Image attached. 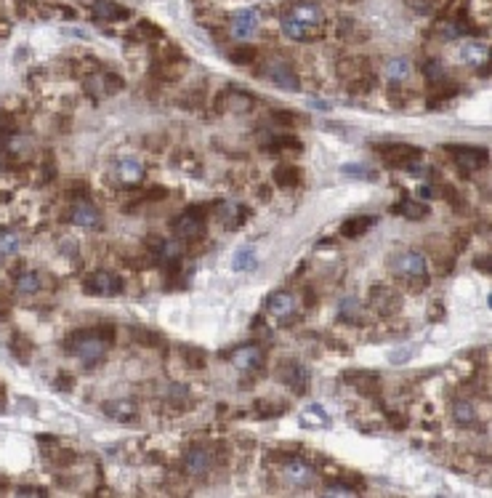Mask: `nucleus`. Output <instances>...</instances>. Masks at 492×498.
<instances>
[{
	"label": "nucleus",
	"instance_id": "obj_1",
	"mask_svg": "<svg viewBox=\"0 0 492 498\" xmlns=\"http://www.w3.org/2000/svg\"><path fill=\"white\" fill-rule=\"evenodd\" d=\"M280 27L290 40L311 43L325 35V11L311 0H298V3H290L282 9Z\"/></svg>",
	"mask_w": 492,
	"mask_h": 498
},
{
	"label": "nucleus",
	"instance_id": "obj_2",
	"mask_svg": "<svg viewBox=\"0 0 492 498\" xmlns=\"http://www.w3.org/2000/svg\"><path fill=\"white\" fill-rule=\"evenodd\" d=\"M110 341H112V328L110 331H107V328H98V331H77L67 339V349L75 354L83 366L91 368L104 360Z\"/></svg>",
	"mask_w": 492,
	"mask_h": 498
},
{
	"label": "nucleus",
	"instance_id": "obj_3",
	"mask_svg": "<svg viewBox=\"0 0 492 498\" xmlns=\"http://www.w3.org/2000/svg\"><path fill=\"white\" fill-rule=\"evenodd\" d=\"M391 266L402 280H418L421 285H428V264L421 251H405V254L394 256Z\"/></svg>",
	"mask_w": 492,
	"mask_h": 498
},
{
	"label": "nucleus",
	"instance_id": "obj_4",
	"mask_svg": "<svg viewBox=\"0 0 492 498\" xmlns=\"http://www.w3.org/2000/svg\"><path fill=\"white\" fill-rule=\"evenodd\" d=\"M83 290L91 293V296H120L122 293V280L115 272H93L83 280Z\"/></svg>",
	"mask_w": 492,
	"mask_h": 498
},
{
	"label": "nucleus",
	"instance_id": "obj_5",
	"mask_svg": "<svg viewBox=\"0 0 492 498\" xmlns=\"http://www.w3.org/2000/svg\"><path fill=\"white\" fill-rule=\"evenodd\" d=\"M381 160L391 168H413L421 160V149L410 145H386L381 147Z\"/></svg>",
	"mask_w": 492,
	"mask_h": 498
},
{
	"label": "nucleus",
	"instance_id": "obj_6",
	"mask_svg": "<svg viewBox=\"0 0 492 498\" xmlns=\"http://www.w3.org/2000/svg\"><path fill=\"white\" fill-rule=\"evenodd\" d=\"M173 234L178 240H200L205 234V216H200V210H184L173 222Z\"/></svg>",
	"mask_w": 492,
	"mask_h": 498
},
{
	"label": "nucleus",
	"instance_id": "obj_7",
	"mask_svg": "<svg viewBox=\"0 0 492 498\" xmlns=\"http://www.w3.org/2000/svg\"><path fill=\"white\" fill-rule=\"evenodd\" d=\"M450 157L458 163V168L463 171H479L490 163V155H487V149H481V147H447Z\"/></svg>",
	"mask_w": 492,
	"mask_h": 498
},
{
	"label": "nucleus",
	"instance_id": "obj_8",
	"mask_svg": "<svg viewBox=\"0 0 492 498\" xmlns=\"http://www.w3.org/2000/svg\"><path fill=\"white\" fill-rule=\"evenodd\" d=\"M263 75L272 80L277 89H282V91H298L301 89V78L295 75V69L287 64V62H280V59H277V62H269Z\"/></svg>",
	"mask_w": 492,
	"mask_h": 498
},
{
	"label": "nucleus",
	"instance_id": "obj_9",
	"mask_svg": "<svg viewBox=\"0 0 492 498\" xmlns=\"http://www.w3.org/2000/svg\"><path fill=\"white\" fill-rule=\"evenodd\" d=\"M282 472H285V477H287V482L295 487H309V485H314V480H317L314 466H309L304 458H287Z\"/></svg>",
	"mask_w": 492,
	"mask_h": 498
},
{
	"label": "nucleus",
	"instance_id": "obj_10",
	"mask_svg": "<svg viewBox=\"0 0 492 498\" xmlns=\"http://www.w3.org/2000/svg\"><path fill=\"white\" fill-rule=\"evenodd\" d=\"M258 22H261L258 11H253V9H240V11L231 16V35L240 38V40H248V38L256 35Z\"/></svg>",
	"mask_w": 492,
	"mask_h": 498
},
{
	"label": "nucleus",
	"instance_id": "obj_11",
	"mask_svg": "<svg viewBox=\"0 0 492 498\" xmlns=\"http://www.w3.org/2000/svg\"><path fill=\"white\" fill-rule=\"evenodd\" d=\"M231 366L240 370H256L263 366V349L258 344H245L231 352Z\"/></svg>",
	"mask_w": 492,
	"mask_h": 498
},
{
	"label": "nucleus",
	"instance_id": "obj_12",
	"mask_svg": "<svg viewBox=\"0 0 492 498\" xmlns=\"http://www.w3.org/2000/svg\"><path fill=\"white\" fill-rule=\"evenodd\" d=\"M295 307H298V301H295L290 290H277V293H272L266 299V312L272 315L274 320H287L295 312Z\"/></svg>",
	"mask_w": 492,
	"mask_h": 498
},
{
	"label": "nucleus",
	"instance_id": "obj_13",
	"mask_svg": "<svg viewBox=\"0 0 492 498\" xmlns=\"http://www.w3.org/2000/svg\"><path fill=\"white\" fill-rule=\"evenodd\" d=\"M91 13H93V19L96 22H125L128 16H131V11L128 9H122V6H118V3H112V0H96L93 3V9H91Z\"/></svg>",
	"mask_w": 492,
	"mask_h": 498
},
{
	"label": "nucleus",
	"instance_id": "obj_14",
	"mask_svg": "<svg viewBox=\"0 0 492 498\" xmlns=\"http://www.w3.org/2000/svg\"><path fill=\"white\" fill-rule=\"evenodd\" d=\"M69 219H72V224H77V227L93 230V227L101 224V213H98V208L93 205V203L83 200V203H75V205H72V210H69Z\"/></svg>",
	"mask_w": 492,
	"mask_h": 498
},
{
	"label": "nucleus",
	"instance_id": "obj_15",
	"mask_svg": "<svg viewBox=\"0 0 492 498\" xmlns=\"http://www.w3.org/2000/svg\"><path fill=\"white\" fill-rule=\"evenodd\" d=\"M280 378L298 395H304L309 387V370L301 363H285V368L280 370Z\"/></svg>",
	"mask_w": 492,
	"mask_h": 498
},
{
	"label": "nucleus",
	"instance_id": "obj_16",
	"mask_svg": "<svg viewBox=\"0 0 492 498\" xmlns=\"http://www.w3.org/2000/svg\"><path fill=\"white\" fill-rule=\"evenodd\" d=\"M101 408H104V416H107V419L120 421V424L133 421L136 419V413H139L136 402H131V400H110V402H104Z\"/></svg>",
	"mask_w": 492,
	"mask_h": 498
},
{
	"label": "nucleus",
	"instance_id": "obj_17",
	"mask_svg": "<svg viewBox=\"0 0 492 498\" xmlns=\"http://www.w3.org/2000/svg\"><path fill=\"white\" fill-rule=\"evenodd\" d=\"M370 301L381 315H391V312L399 310V296L391 288H383V285H375L370 290Z\"/></svg>",
	"mask_w": 492,
	"mask_h": 498
},
{
	"label": "nucleus",
	"instance_id": "obj_18",
	"mask_svg": "<svg viewBox=\"0 0 492 498\" xmlns=\"http://www.w3.org/2000/svg\"><path fill=\"white\" fill-rule=\"evenodd\" d=\"M115 174H118L120 184H125V187H136V184H142V181H144V166L139 163V160H136V157H128V160H122Z\"/></svg>",
	"mask_w": 492,
	"mask_h": 498
},
{
	"label": "nucleus",
	"instance_id": "obj_19",
	"mask_svg": "<svg viewBox=\"0 0 492 498\" xmlns=\"http://www.w3.org/2000/svg\"><path fill=\"white\" fill-rule=\"evenodd\" d=\"M221 110H234V112H248L253 107V99L248 94H242L240 89H227L219 96Z\"/></svg>",
	"mask_w": 492,
	"mask_h": 498
},
{
	"label": "nucleus",
	"instance_id": "obj_20",
	"mask_svg": "<svg viewBox=\"0 0 492 498\" xmlns=\"http://www.w3.org/2000/svg\"><path fill=\"white\" fill-rule=\"evenodd\" d=\"M184 469L189 475H205L210 469V455L208 451H202V448H192V451H186L184 455Z\"/></svg>",
	"mask_w": 492,
	"mask_h": 498
},
{
	"label": "nucleus",
	"instance_id": "obj_21",
	"mask_svg": "<svg viewBox=\"0 0 492 498\" xmlns=\"http://www.w3.org/2000/svg\"><path fill=\"white\" fill-rule=\"evenodd\" d=\"M298 421H301V426H307V429H325V426H330V416L325 413L322 405H309V408H304L301 416H298Z\"/></svg>",
	"mask_w": 492,
	"mask_h": 498
},
{
	"label": "nucleus",
	"instance_id": "obj_22",
	"mask_svg": "<svg viewBox=\"0 0 492 498\" xmlns=\"http://www.w3.org/2000/svg\"><path fill=\"white\" fill-rule=\"evenodd\" d=\"M372 227H375V216H351V219L341 224V234L354 240V237H362Z\"/></svg>",
	"mask_w": 492,
	"mask_h": 498
},
{
	"label": "nucleus",
	"instance_id": "obj_23",
	"mask_svg": "<svg viewBox=\"0 0 492 498\" xmlns=\"http://www.w3.org/2000/svg\"><path fill=\"white\" fill-rule=\"evenodd\" d=\"M3 152L11 157H24L30 152V139L22 136V133L6 131L3 133Z\"/></svg>",
	"mask_w": 492,
	"mask_h": 498
},
{
	"label": "nucleus",
	"instance_id": "obj_24",
	"mask_svg": "<svg viewBox=\"0 0 492 498\" xmlns=\"http://www.w3.org/2000/svg\"><path fill=\"white\" fill-rule=\"evenodd\" d=\"M391 210L394 213H402L405 219H413V222H418V219H426L428 216V205L416 203V200H410V198H402Z\"/></svg>",
	"mask_w": 492,
	"mask_h": 498
},
{
	"label": "nucleus",
	"instance_id": "obj_25",
	"mask_svg": "<svg viewBox=\"0 0 492 498\" xmlns=\"http://www.w3.org/2000/svg\"><path fill=\"white\" fill-rule=\"evenodd\" d=\"M460 56H463V62H469L474 67H484L487 64V59H490V51H487V45L484 43H466L460 48Z\"/></svg>",
	"mask_w": 492,
	"mask_h": 498
},
{
	"label": "nucleus",
	"instance_id": "obj_26",
	"mask_svg": "<svg viewBox=\"0 0 492 498\" xmlns=\"http://www.w3.org/2000/svg\"><path fill=\"white\" fill-rule=\"evenodd\" d=\"M219 213H221V222H224V227L234 230V227H240L242 224V219H245V213H248V210L242 208L240 203H224Z\"/></svg>",
	"mask_w": 492,
	"mask_h": 498
},
{
	"label": "nucleus",
	"instance_id": "obj_27",
	"mask_svg": "<svg viewBox=\"0 0 492 498\" xmlns=\"http://www.w3.org/2000/svg\"><path fill=\"white\" fill-rule=\"evenodd\" d=\"M40 285H43V275H40V272H22L19 280H16V290H19L22 296H33V293H38Z\"/></svg>",
	"mask_w": 492,
	"mask_h": 498
},
{
	"label": "nucleus",
	"instance_id": "obj_28",
	"mask_svg": "<svg viewBox=\"0 0 492 498\" xmlns=\"http://www.w3.org/2000/svg\"><path fill=\"white\" fill-rule=\"evenodd\" d=\"M383 72H386V78L391 80V83H402V80H407V75H410V62H407V59H391Z\"/></svg>",
	"mask_w": 492,
	"mask_h": 498
},
{
	"label": "nucleus",
	"instance_id": "obj_29",
	"mask_svg": "<svg viewBox=\"0 0 492 498\" xmlns=\"http://www.w3.org/2000/svg\"><path fill=\"white\" fill-rule=\"evenodd\" d=\"M253 266H256V251H253L251 245H245V248H240V251L234 254V259H231V269H234V272H248Z\"/></svg>",
	"mask_w": 492,
	"mask_h": 498
},
{
	"label": "nucleus",
	"instance_id": "obj_30",
	"mask_svg": "<svg viewBox=\"0 0 492 498\" xmlns=\"http://www.w3.org/2000/svg\"><path fill=\"white\" fill-rule=\"evenodd\" d=\"M19 245H22V234L16 232V230H6V232L0 234V259L16 254Z\"/></svg>",
	"mask_w": 492,
	"mask_h": 498
},
{
	"label": "nucleus",
	"instance_id": "obj_31",
	"mask_svg": "<svg viewBox=\"0 0 492 498\" xmlns=\"http://www.w3.org/2000/svg\"><path fill=\"white\" fill-rule=\"evenodd\" d=\"M274 181H277L280 187H295V184L301 181V171H298V168H290V166L277 168V171H274Z\"/></svg>",
	"mask_w": 492,
	"mask_h": 498
},
{
	"label": "nucleus",
	"instance_id": "obj_32",
	"mask_svg": "<svg viewBox=\"0 0 492 498\" xmlns=\"http://www.w3.org/2000/svg\"><path fill=\"white\" fill-rule=\"evenodd\" d=\"M452 416H455L458 424L469 426V424L476 421V410H474V405H469V402H455V405H452Z\"/></svg>",
	"mask_w": 492,
	"mask_h": 498
},
{
	"label": "nucleus",
	"instance_id": "obj_33",
	"mask_svg": "<svg viewBox=\"0 0 492 498\" xmlns=\"http://www.w3.org/2000/svg\"><path fill=\"white\" fill-rule=\"evenodd\" d=\"M322 496H328V498H354V496H360V493H357V487L346 485V482H330V485H325V493H322Z\"/></svg>",
	"mask_w": 492,
	"mask_h": 498
},
{
	"label": "nucleus",
	"instance_id": "obj_34",
	"mask_svg": "<svg viewBox=\"0 0 492 498\" xmlns=\"http://www.w3.org/2000/svg\"><path fill=\"white\" fill-rule=\"evenodd\" d=\"M423 75H426L431 83H439V80L447 78V69L442 67V62H437V59H431V62H426L423 64Z\"/></svg>",
	"mask_w": 492,
	"mask_h": 498
},
{
	"label": "nucleus",
	"instance_id": "obj_35",
	"mask_svg": "<svg viewBox=\"0 0 492 498\" xmlns=\"http://www.w3.org/2000/svg\"><path fill=\"white\" fill-rule=\"evenodd\" d=\"M341 317L349 322H357L360 320V301L357 299H343L341 301Z\"/></svg>",
	"mask_w": 492,
	"mask_h": 498
},
{
	"label": "nucleus",
	"instance_id": "obj_36",
	"mask_svg": "<svg viewBox=\"0 0 492 498\" xmlns=\"http://www.w3.org/2000/svg\"><path fill=\"white\" fill-rule=\"evenodd\" d=\"M253 59H256V48H251V45L231 51V62H234V64H251Z\"/></svg>",
	"mask_w": 492,
	"mask_h": 498
},
{
	"label": "nucleus",
	"instance_id": "obj_37",
	"mask_svg": "<svg viewBox=\"0 0 492 498\" xmlns=\"http://www.w3.org/2000/svg\"><path fill=\"white\" fill-rule=\"evenodd\" d=\"M272 149H301V142L295 136H277L272 145Z\"/></svg>",
	"mask_w": 492,
	"mask_h": 498
},
{
	"label": "nucleus",
	"instance_id": "obj_38",
	"mask_svg": "<svg viewBox=\"0 0 492 498\" xmlns=\"http://www.w3.org/2000/svg\"><path fill=\"white\" fill-rule=\"evenodd\" d=\"M341 174H346V176H351V179H375L370 174V171H367V168H362V166H341Z\"/></svg>",
	"mask_w": 492,
	"mask_h": 498
},
{
	"label": "nucleus",
	"instance_id": "obj_39",
	"mask_svg": "<svg viewBox=\"0 0 492 498\" xmlns=\"http://www.w3.org/2000/svg\"><path fill=\"white\" fill-rule=\"evenodd\" d=\"M136 35H142V38H163V33L152 22H139V33Z\"/></svg>",
	"mask_w": 492,
	"mask_h": 498
},
{
	"label": "nucleus",
	"instance_id": "obj_40",
	"mask_svg": "<svg viewBox=\"0 0 492 498\" xmlns=\"http://www.w3.org/2000/svg\"><path fill=\"white\" fill-rule=\"evenodd\" d=\"M19 496H45L43 487H19Z\"/></svg>",
	"mask_w": 492,
	"mask_h": 498
}]
</instances>
